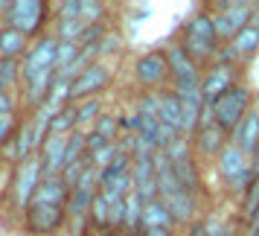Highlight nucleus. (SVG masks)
<instances>
[{
    "label": "nucleus",
    "mask_w": 259,
    "mask_h": 236,
    "mask_svg": "<svg viewBox=\"0 0 259 236\" xmlns=\"http://www.w3.org/2000/svg\"><path fill=\"white\" fill-rule=\"evenodd\" d=\"M181 47L189 53V59L195 64H207L215 61L222 53V41L215 35V26H212V15L210 12H198L189 18L187 29H184V44Z\"/></svg>",
    "instance_id": "f257e3e1"
},
{
    "label": "nucleus",
    "mask_w": 259,
    "mask_h": 236,
    "mask_svg": "<svg viewBox=\"0 0 259 236\" xmlns=\"http://www.w3.org/2000/svg\"><path fill=\"white\" fill-rule=\"evenodd\" d=\"M215 166H219V175L224 178V187L236 192V195H245L247 187L253 184V166H250V154H245L236 143H227L224 152L215 158Z\"/></svg>",
    "instance_id": "f03ea898"
},
{
    "label": "nucleus",
    "mask_w": 259,
    "mask_h": 236,
    "mask_svg": "<svg viewBox=\"0 0 259 236\" xmlns=\"http://www.w3.org/2000/svg\"><path fill=\"white\" fill-rule=\"evenodd\" d=\"M247 114H250V91L242 88V85H236L230 94H224L222 99L212 105V117H215V123H219L227 134L239 129V123H242Z\"/></svg>",
    "instance_id": "7ed1b4c3"
},
{
    "label": "nucleus",
    "mask_w": 259,
    "mask_h": 236,
    "mask_svg": "<svg viewBox=\"0 0 259 236\" xmlns=\"http://www.w3.org/2000/svg\"><path fill=\"white\" fill-rule=\"evenodd\" d=\"M166 154H169V161H172V166H175V175L178 181H181V187L187 189L189 195H195L201 189V172L198 166H195V154H192V143L187 140V137H178L169 149H163Z\"/></svg>",
    "instance_id": "20e7f679"
},
{
    "label": "nucleus",
    "mask_w": 259,
    "mask_h": 236,
    "mask_svg": "<svg viewBox=\"0 0 259 236\" xmlns=\"http://www.w3.org/2000/svg\"><path fill=\"white\" fill-rule=\"evenodd\" d=\"M59 44H61V41L56 35L41 38L35 47L24 56V61H21V79H24V82H32V79L41 76V73H56Z\"/></svg>",
    "instance_id": "39448f33"
},
{
    "label": "nucleus",
    "mask_w": 259,
    "mask_h": 236,
    "mask_svg": "<svg viewBox=\"0 0 259 236\" xmlns=\"http://www.w3.org/2000/svg\"><path fill=\"white\" fill-rule=\"evenodd\" d=\"M41 181H44V161H41V154H32V158H26L24 164H18V175H15V204L26 210L32 204V199H35Z\"/></svg>",
    "instance_id": "423d86ee"
},
{
    "label": "nucleus",
    "mask_w": 259,
    "mask_h": 236,
    "mask_svg": "<svg viewBox=\"0 0 259 236\" xmlns=\"http://www.w3.org/2000/svg\"><path fill=\"white\" fill-rule=\"evenodd\" d=\"M236 85H239V76H236V64H224V61H212L204 79H201V91H204V102L207 105H215L224 94H230Z\"/></svg>",
    "instance_id": "0eeeda50"
},
{
    "label": "nucleus",
    "mask_w": 259,
    "mask_h": 236,
    "mask_svg": "<svg viewBox=\"0 0 259 236\" xmlns=\"http://www.w3.org/2000/svg\"><path fill=\"white\" fill-rule=\"evenodd\" d=\"M169 59H166V53L160 50H152V53H146L137 59L134 64V79L143 85V88H149V91H163L166 82H169Z\"/></svg>",
    "instance_id": "6e6552de"
},
{
    "label": "nucleus",
    "mask_w": 259,
    "mask_h": 236,
    "mask_svg": "<svg viewBox=\"0 0 259 236\" xmlns=\"http://www.w3.org/2000/svg\"><path fill=\"white\" fill-rule=\"evenodd\" d=\"M108 85H111V67L102 64V61L91 64V67L70 85V105L82 102V99H94L99 91H105Z\"/></svg>",
    "instance_id": "1a4fd4ad"
},
{
    "label": "nucleus",
    "mask_w": 259,
    "mask_h": 236,
    "mask_svg": "<svg viewBox=\"0 0 259 236\" xmlns=\"http://www.w3.org/2000/svg\"><path fill=\"white\" fill-rule=\"evenodd\" d=\"M44 12H47V6L38 3V0H18L12 6V12L6 15V26H15V29H21L29 38L32 32H38Z\"/></svg>",
    "instance_id": "9d476101"
},
{
    "label": "nucleus",
    "mask_w": 259,
    "mask_h": 236,
    "mask_svg": "<svg viewBox=\"0 0 259 236\" xmlns=\"http://www.w3.org/2000/svg\"><path fill=\"white\" fill-rule=\"evenodd\" d=\"M67 219V210L64 207H53V204H38L32 201L26 207V227L35 230V233H53L59 230Z\"/></svg>",
    "instance_id": "9b49d317"
},
{
    "label": "nucleus",
    "mask_w": 259,
    "mask_h": 236,
    "mask_svg": "<svg viewBox=\"0 0 259 236\" xmlns=\"http://www.w3.org/2000/svg\"><path fill=\"white\" fill-rule=\"evenodd\" d=\"M166 59H169V73H172V82H192V85H201L204 73H201V67L195 64V61L189 59V53L181 47V44L169 47Z\"/></svg>",
    "instance_id": "f8f14e48"
},
{
    "label": "nucleus",
    "mask_w": 259,
    "mask_h": 236,
    "mask_svg": "<svg viewBox=\"0 0 259 236\" xmlns=\"http://www.w3.org/2000/svg\"><path fill=\"white\" fill-rule=\"evenodd\" d=\"M224 146H227V131L219 126V123H207V126H201L195 131V137H192V149L204 158H219L224 152Z\"/></svg>",
    "instance_id": "ddd939ff"
},
{
    "label": "nucleus",
    "mask_w": 259,
    "mask_h": 236,
    "mask_svg": "<svg viewBox=\"0 0 259 236\" xmlns=\"http://www.w3.org/2000/svg\"><path fill=\"white\" fill-rule=\"evenodd\" d=\"M38 154L44 161V175H61L64 172V158H67V137L50 134Z\"/></svg>",
    "instance_id": "4468645a"
},
{
    "label": "nucleus",
    "mask_w": 259,
    "mask_h": 236,
    "mask_svg": "<svg viewBox=\"0 0 259 236\" xmlns=\"http://www.w3.org/2000/svg\"><path fill=\"white\" fill-rule=\"evenodd\" d=\"M154 175H157L160 199H169V195L184 192V187H181V181H178V175H175V166H172V161H169V154H166L163 149L154 152Z\"/></svg>",
    "instance_id": "2eb2a0df"
},
{
    "label": "nucleus",
    "mask_w": 259,
    "mask_h": 236,
    "mask_svg": "<svg viewBox=\"0 0 259 236\" xmlns=\"http://www.w3.org/2000/svg\"><path fill=\"white\" fill-rule=\"evenodd\" d=\"M32 201H38V204H53V207H64L70 201V189H67V184H64L61 175H44V181H41V187H38Z\"/></svg>",
    "instance_id": "dca6fc26"
},
{
    "label": "nucleus",
    "mask_w": 259,
    "mask_h": 236,
    "mask_svg": "<svg viewBox=\"0 0 259 236\" xmlns=\"http://www.w3.org/2000/svg\"><path fill=\"white\" fill-rule=\"evenodd\" d=\"M233 143L245 154H250V158L259 152V114L256 111H250V114L239 123V129L233 131Z\"/></svg>",
    "instance_id": "f3484780"
},
{
    "label": "nucleus",
    "mask_w": 259,
    "mask_h": 236,
    "mask_svg": "<svg viewBox=\"0 0 259 236\" xmlns=\"http://www.w3.org/2000/svg\"><path fill=\"white\" fill-rule=\"evenodd\" d=\"M56 91V73H41L32 82H26V102L32 108H44Z\"/></svg>",
    "instance_id": "a211bd4d"
},
{
    "label": "nucleus",
    "mask_w": 259,
    "mask_h": 236,
    "mask_svg": "<svg viewBox=\"0 0 259 236\" xmlns=\"http://www.w3.org/2000/svg\"><path fill=\"white\" fill-rule=\"evenodd\" d=\"M172 224H175V219H172L169 207L163 204V199L160 201H149V204L143 207L140 230H152V227H166V230H172Z\"/></svg>",
    "instance_id": "6ab92c4d"
},
{
    "label": "nucleus",
    "mask_w": 259,
    "mask_h": 236,
    "mask_svg": "<svg viewBox=\"0 0 259 236\" xmlns=\"http://www.w3.org/2000/svg\"><path fill=\"white\" fill-rule=\"evenodd\" d=\"M157 96H160V120H163L166 126H172V129L181 131V120H184V105H181V96H178L172 88L157 91Z\"/></svg>",
    "instance_id": "aec40b11"
},
{
    "label": "nucleus",
    "mask_w": 259,
    "mask_h": 236,
    "mask_svg": "<svg viewBox=\"0 0 259 236\" xmlns=\"http://www.w3.org/2000/svg\"><path fill=\"white\" fill-rule=\"evenodd\" d=\"M26 50V35L15 26H3L0 29V59H18Z\"/></svg>",
    "instance_id": "412c9836"
},
{
    "label": "nucleus",
    "mask_w": 259,
    "mask_h": 236,
    "mask_svg": "<svg viewBox=\"0 0 259 236\" xmlns=\"http://www.w3.org/2000/svg\"><path fill=\"white\" fill-rule=\"evenodd\" d=\"M230 47L236 50V56H239V59H247V56L259 53V26L256 24L245 26V29L230 41Z\"/></svg>",
    "instance_id": "4be33fe9"
},
{
    "label": "nucleus",
    "mask_w": 259,
    "mask_h": 236,
    "mask_svg": "<svg viewBox=\"0 0 259 236\" xmlns=\"http://www.w3.org/2000/svg\"><path fill=\"white\" fill-rule=\"evenodd\" d=\"M143 207H146V201L140 199V192H131L125 199V224H122L125 230H140Z\"/></svg>",
    "instance_id": "5701e85b"
},
{
    "label": "nucleus",
    "mask_w": 259,
    "mask_h": 236,
    "mask_svg": "<svg viewBox=\"0 0 259 236\" xmlns=\"http://www.w3.org/2000/svg\"><path fill=\"white\" fill-rule=\"evenodd\" d=\"M94 134H99V137L108 140V143H117V137H119V117L117 114H102V117L94 123Z\"/></svg>",
    "instance_id": "b1692460"
},
{
    "label": "nucleus",
    "mask_w": 259,
    "mask_h": 236,
    "mask_svg": "<svg viewBox=\"0 0 259 236\" xmlns=\"http://www.w3.org/2000/svg\"><path fill=\"white\" fill-rule=\"evenodd\" d=\"M102 18H105V3H99V0H79V21L94 26V24H102Z\"/></svg>",
    "instance_id": "393cba45"
},
{
    "label": "nucleus",
    "mask_w": 259,
    "mask_h": 236,
    "mask_svg": "<svg viewBox=\"0 0 259 236\" xmlns=\"http://www.w3.org/2000/svg\"><path fill=\"white\" fill-rule=\"evenodd\" d=\"M102 102L99 99H82V102H76V120H79V126H91V123H96V120L102 117Z\"/></svg>",
    "instance_id": "a878e982"
},
{
    "label": "nucleus",
    "mask_w": 259,
    "mask_h": 236,
    "mask_svg": "<svg viewBox=\"0 0 259 236\" xmlns=\"http://www.w3.org/2000/svg\"><path fill=\"white\" fill-rule=\"evenodd\" d=\"M18 76H21V67L15 59H0V94H9V88L18 85Z\"/></svg>",
    "instance_id": "bb28decb"
},
{
    "label": "nucleus",
    "mask_w": 259,
    "mask_h": 236,
    "mask_svg": "<svg viewBox=\"0 0 259 236\" xmlns=\"http://www.w3.org/2000/svg\"><path fill=\"white\" fill-rule=\"evenodd\" d=\"M108 216H111V204H108V199L102 195V189H99V195L94 199V207H91V222L105 230V227H111Z\"/></svg>",
    "instance_id": "cd10ccee"
},
{
    "label": "nucleus",
    "mask_w": 259,
    "mask_h": 236,
    "mask_svg": "<svg viewBox=\"0 0 259 236\" xmlns=\"http://www.w3.org/2000/svg\"><path fill=\"white\" fill-rule=\"evenodd\" d=\"M134 111H137V114H146V117H157L160 120V96H157V91H146V94H140Z\"/></svg>",
    "instance_id": "c85d7f7f"
},
{
    "label": "nucleus",
    "mask_w": 259,
    "mask_h": 236,
    "mask_svg": "<svg viewBox=\"0 0 259 236\" xmlns=\"http://www.w3.org/2000/svg\"><path fill=\"white\" fill-rule=\"evenodd\" d=\"M119 50H122V35H119V32H105V38L99 41V59L114 56Z\"/></svg>",
    "instance_id": "c756f323"
},
{
    "label": "nucleus",
    "mask_w": 259,
    "mask_h": 236,
    "mask_svg": "<svg viewBox=\"0 0 259 236\" xmlns=\"http://www.w3.org/2000/svg\"><path fill=\"white\" fill-rule=\"evenodd\" d=\"M204 227H207V236H236L233 227L222 219H204Z\"/></svg>",
    "instance_id": "7c9ffc66"
},
{
    "label": "nucleus",
    "mask_w": 259,
    "mask_h": 236,
    "mask_svg": "<svg viewBox=\"0 0 259 236\" xmlns=\"http://www.w3.org/2000/svg\"><path fill=\"white\" fill-rule=\"evenodd\" d=\"M59 21H79V0H67L59 6Z\"/></svg>",
    "instance_id": "2f4dec72"
},
{
    "label": "nucleus",
    "mask_w": 259,
    "mask_h": 236,
    "mask_svg": "<svg viewBox=\"0 0 259 236\" xmlns=\"http://www.w3.org/2000/svg\"><path fill=\"white\" fill-rule=\"evenodd\" d=\"M12 129H15V117H0V146L12 140Z\"/></svg>",
    "instance_id": "473e14b6"
},
{
    "label": "nucleus",
    "mask_w": 259,
    "mask_h": 236,
    "mask_svg": "<svg viewBox=\"0 0 259 236\" xmlns=\"http://www.w3.org/2000/svg\"><path fill=\"white\" fill-rule=\"evenodd\" d=\"M12 108H15V99L9 94H0V117H12Z\"/></svg>",
    "instance_id": "72a5a7b5"
},
{
    "label": "nucleus",
    "mask_w": 259,
    "mask_h": 236,
    "mask_svg": "<svg viewBox=\"0 0 259 236\" xmlns=\"http://www.w3.org/2000/svg\"><path fill=\"white\" fill-rule=\"evenodd\" d=\"M146 236H172V230H166V227H152V230H143Z\"/></svg>",
    "instance_id": "f704fd0d"
},
{
    "label": "nucleus",
    "mask_w": 259,
    "mask_h": 236,
    "mask_svg": "<svg viewBox=\"0 0 259 236\" xmlns=\"http://www.w3.org/2000/svg\"><path fill=\"white\" fill-rule=\"evenodd\" d=\"M12 6H15V3H3V0H0V15L6 18V15L12 12Z\"/></svg>",
    "instance_id": "c9c22d12"
},
{
    "label": "nucleus",
    "mask_w": 259,
    "mask_h": 236,
    "mask_svg": "<svg viewBox=\"0 0 259 236\" xmlns=\"http://www.w3.org/2000/svg\"><path fill=\"white\" fill-rule=\"evenodd\" d=\"M102 236H117V233H114V230H105V233H102Z\"/></svg>",
    "instance_id": "e433bc0d"
},
{
    "label": "nucleus",
    "mask_w": 259,
    "mask_h": 236,
    "mask_svg": "<svg viewBox=\"0 0 259 236\" xmlns=\"http://www.w3.org/2000/svg\"><path fill=\"white\" fill-rule=\"evenodd\" d=\"M253 111H256V114H259V102H256V108H253Z\"/></svg>",
    "instance_id": "4c0bfd02"
}]
</instances>
